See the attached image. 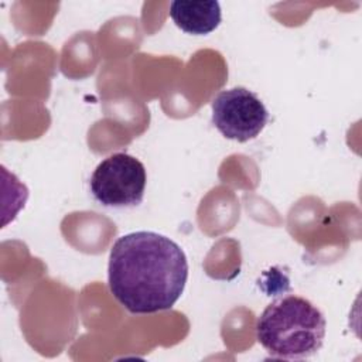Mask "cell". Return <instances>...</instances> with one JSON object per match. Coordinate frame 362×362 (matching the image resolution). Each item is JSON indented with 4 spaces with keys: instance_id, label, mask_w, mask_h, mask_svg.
<instances>
[{
    "instance_id": "3957f363",
    "label": "cell",
    "mask_w": 362,
    "mask_h": 362,
    "mask_svg": "<svg viewBox=\"0 0 362 362\" xmlns=\"http://www.w3.org/2000/svg\"><path fill=\"white\" fill-rule=\"evenodd\" d=\"M146 182V167L140 160L127 153H115L98 164L89 187L100 205L132 208L141 204Z\"/></svg>"
},
{
    "instance_id": "7a4b0ae2",
    "label": "cell",
    "mask_w": 362,
    "mask_h": 362,
    "mask_svg": "<svg viewBox=\"0 0 362 362\" xmlns=\"http://www.w3.org/2000/svg\"><path fill=\"white\" fill-rule=\"evenodd\" d=\"M324 314L307 298L286 296L270 303L256 324V338L272 358L300 361L315 355L325 338Z\"/></svg>"
},
{
    "instance_id": "277c9868",
    "label": "cell",
    "mask_w": 362,
    "mask_h": 362,
    "mask_svg": "<svg viewBox=\"0 0 362 362\" xmlns=\"http://www.w3.org/2000/svg\"><path fill=\"white\" fill-rule=\"evenodd\" d=\"M211 106L212 124L223 137L239 143L257 137L269 122L264 103L243 86L221 90Z\"/></svg>"
},
{
    "instance_id": "5b68a950",
    "label": "cell",
    "mask_w": 362,
    "mask_h": 362,
    "mask_svg": "<svg viewBox=\"0 0 362 362\" xmlns=\"http://www.w3.org/2000/svg\"><path fill=\"white\" fill-rule=\"evenodd\" d=\"M170 17L184 33L205 35L218 28L222 13L215 0H175L170 4Z\"/></svg>"
},
{
    "instance_id": "6da1fadb",
    "label": "cell",
    "mask_w": 362,
    "mask_h": 362,
    "mask_svg": "<svg viewBox=\"0 0 362 362\" xmlns=\"http://www.w3.org/2000/svg\"><path fill=\"white\" fill-rule=\"evenodd\" d=\"M188 260L178 243L151 230L120 236L112 246L107 283L132 314L170 310L184 293Z\"/></svg>"
}]
</instances>
